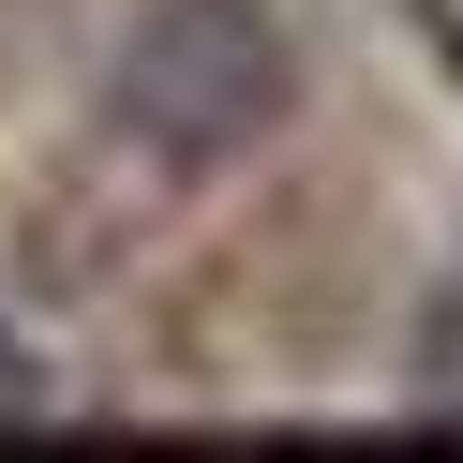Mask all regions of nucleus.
<instances>
[{
	"mask_svg": "<svg viewBox=\"0 0 463 463\" xmlns=\"http://www.w3.org/2000/svg\"><path fill=\"white\" fill-rule=\"evenodd\" d=\"M299 120V45L284 0H150L105 61V135L150 180H224Z\"/></svg>",
	"mask_w": 463,
	"mask_h": 463,
	"instance_id": "nucleus-1",
	"label": "nucleus"
},
{
	"mask_svg": "<svg viewBox=\"0 0 463 463\" xmlns=\"http://www.w3.org/2000/svg\"><path fill=\"white\" fill-rule=\"evenodd\" d=\"M403 403H419V419H449V433H463V284H449V299L419 314V344H403Z\"/></svg>",
	"mask_w": 463,
	"mask_h": 463,
	"instance_id": "nucleus-2",
	"label": "nucleus"
},
{
	"mask_svg": "<svg viewBox=\"0 0 463 463\" xmlns=\"http://www.w3.org/2000/svg\"><path fill=\"white\" fill-rule=\"evenodd\" d=\"M31 419H61V359L0 314V433H31Z\"/></svg>",
	"mask_w": 463,
	"mask_h": 463,
	"instance_id": "nucleus-3",
	"label": "nucleus"
}]
</instances>
